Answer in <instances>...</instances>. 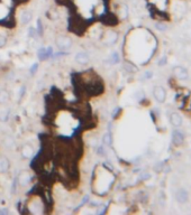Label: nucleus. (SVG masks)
<instances>
[{
    "label": "nucleus",
    "mask_w": 191,
    "mask_h": 215,
    "mask_svg": "<svg viewBox=\"0 0 191 215\" xmlns=\"http://www.w3.org/2000/svg\"><path fill=\"white\" fill-rule=\"evenodd\" d=\"M9 168V163L5 157H0V171H7Z\"/></svg>",
    "instance_id": "nucleus-9"
},
{
    "label": "nucleus",
    "mask_w": 191,
    "mask_h": 215,
    "mask_svg": "<svg viewBox=\"0 0 191 215\" xmlns=\"http://www.w3.org/2000/svg\"><path fill=\"white\" fill-rule=\"evenodd\" d=\"M153 95H154V98H155L156 101L160 102V103H163L166 99L165 89L163 86H160V85L155 86L154 90H153Z\"/></svg>",
    "instance_id": "nucleus-1"
},
{
    "label": "nucleus",
    "mask_w": 191,
    "mask_h": 215,
    "mask_svg": "<svg viewBox=\"0 0 191 215\" xmlns=\"http://www.w3.org/2000/svg\"><path fill=\"white\" fill-rule=\"evenodd\" d=\"M170 122L173 127H180L182 124V118L178 112H172L170 114Z\"/></svg>",
    "instance_id": "nucleus-6"
},
{
    "label": "nucleus",
    "mask_w": 191,
    "mask_h": 215,
    "mask_svg": "<svg viewBox=\"0 0 191 215\" xmlns=\"http://www.w3.org/2000/svg\"><path fill=\"white\" fill-rule=\"evenodd\" d=\"M158 28H159V29H162V30H163V29H165V27H164V26L163 25H160V24H158Z\"/></svg>",
    "instance_id": "nucleus-15"
},
{
    "label": "nucleus",
    "mask_w": 191,
    "mask_h": 215,
    "mask_svg": "<svg viewBox=\"0 0 191 215\" xmlns=\"http://www.w3.org/2000/svg\"><path fill=\"white\" fill-rule=\"evenodd\" d=\"M31 17H32V13L29 11H24L21 13V17H20V20L23 24H27L29 20H31Z\"/></svg>",
    "instance_id": "nucleus-10"
},
{
    "label": "nucleus",
    "mask_w": 191,
    "mask_h": 215,
    "mask_svg": "<svg viewBox=\"0 0 191 215\" xmlns=\"http://www.w3.org/2000/svg\"><path fill=\"white\" fill-rule=\"evenodd\" d=\"M56 44L61 50H68V48H70L71 45H72V40L69 37L60 36L56 39Z\"/></svg>",
    "instance_id": "nucleus-3"
},
{
    "label": "nucleus",
    "mask_w": 191,
    "mask_h": 215,
    "mask_svg": "<svg viewBox=\"0 0 191 215\" xmlns=\"http://www.w3.org/2000/svg\"><path fill=\"white\" fill-rule=\"evenodd\" d=\"M25 147L27 150H25V148H23V156L26 157V158H29V157L33 155V149L29 147V146H25Z\"/></svg>",
    "instance_id": "nucleus-11"
},
{
    "label": "nucleus",
    "mask_w": 191,
    "mask_h": 215,
    "mask_svg": "<svg viewBox=\"0 0 191 215\" xmlns=\"http://www.w3.org/2000/svg\"><path fill=\"white\" fill-rule=\"evenodd\" d=\"M172 142L174 144V146H181L185 142V136L183 133L179 130H174L172 132Z\"/></svg>",
    "instance_id": "nucleus-4"
},
{
    "label": "nucleus",
    "mask_w": 191,
    "mask_h": 215,
    "mask_svg": "<svg viewBox=\"0 0 191 215\" xmlns=\"http://www.w3.org/2000/svg\"><path fill=\"white\" fill-rule=\"evenodd\" d=\"M76 59L79 62V63H87V62L89 61V56H88V54H86V53H79V54L76 56Z\"/></svg>",
    "instance_id": "nucleus-8"
},
{
    "label": "nucleus",
    "mask_w": 191,
    "mask_h": 215,
    "mask_svg": "<svg viewBox=\"0 0 191 215\" xmlns=\"http://www.w3.org/2000/svg\"><path fill=\"white\" fill-rule=\"evenodd\" d=\"M166 61H167V59H166V57L164 56V57H163V58H162V59H161V61H160L159 65H161V66H163V65H165V64H166Z\"/></svg>",
    "instance_id": "nucleus-13"
},
{
    "label": "nucleus",
    "mask_w": 191,
    "mask_h": 215,
    "mask_svg": "<svg viewBox=\"0 0 191 215\" xmlns=\"http://www.w3.org/2000/svg\"><path fill=\"white\" fill-rule=\"evenodd\" d=\"M175 199L181 204H185L189 201V193L185 188H180L175 194Z\"/></svg>",
    "instance_id": "nucleus-5"
},
{
    "label": "nucleus",
    "mask_w": 191,
    "mask_h": 215,
    "mask_svg": "<svg viewBox=\"0 0 191 215\" xmlns=\"http://www.w3.org/2000/svg\"><path fill=\"white\" fill-rule=\"evenodd\" d=\"M5 42H6V40H5L4 38H2V37H0V46H2V45L5 44Z\"/></svg>",
    "instance_id": "nucleus-14"
},
{
    "label": "nucleus",
    "mask_w": 191,
    "mask_h": 215,
    "mask_svg": "<svg viewBox=\"0 0 191 215\" xmlns=\"http://www.w3.org/2000/svg\"><path fill=\"white\" fill-rule=\"evenodd\" d=\"M1 213H7V211L6 209H1V211H0V214H1Z\"/></svg>",
    "instance_id": "nucleus-16"
},
{
    "label": "nucleus",
    "mask_w": 191,
    "mask_h": 215,
    "mask_svg": "<svg viewBox=\"0 0 191 215\" xmlns=\"http://www.w3.org/2000/svg\"><path fill=\"white\" fill-rule=\"evenodd\" d=\"M173 73H174L175 77L179 79V80H187V79H188V76H189L188 70H187L185 67H183V66H181V65L174 66V69H173Z\"/></svg>",
    "instance_id": "nucleus-2"
},
{
    "label": "nucleus",
    "mask_w": 191,
    "mask_h": 215,
    "mask_svg": "<svg viewBox=\"0 0 191 215\" xmlns=\"http://www.w3.org/2000/svg\"><path fill=\"white\" fill-rule=\"evenodd\" d=\"M29 180H31V176L27 173L20 174V176H19V183H20V185L25 186V185H27V184L29 183Z\"/></svg>",
    "instance_id": "nucleus-7"
},
{
    "label": "nucleus",
    "mask_w": 191,
    "mask_h": 215,
    "mask_svg": "<svg viewBox=\"0 0 191 215\" xmlns=\"http://www.w3.org/2000/svg\"><path fill=\"white\" fill-rule=\"evenodd\" d=\"M8 99V93L6 91H1L0 92V102H6Z\"/></svg>",
    "instance_id": "nucleus-12"
}]
</instances>
